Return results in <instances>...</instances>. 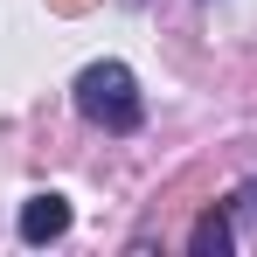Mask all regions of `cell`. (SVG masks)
Segmentation results:
<instances>
[{"mask_svg": "<svg viewBox=\"0 0 257 257\" xmlns=\"http://www.w3.org/2000/svg\"><path fill=\"white\" fill-rule=\"evenodd\" d=\"M70 97H77V111H84L90 125H104V132H139V118H146L139 77H132L118 56L84 63V70H77V84H70Z\"/></svg>", "mask_w": 257, "mask_h": 257, "instance_id": "6da1fadb", "label": "cell"}, {"mask_svg": "<svg viewBox=\"0 0 257 257\" xmlns=\"http://www.w3.org/2000/svg\"><path fill=\"white\" fill-rule=\"evenodd\" d=\"M63 236H70V202L63 195H28L21 202V243L42 250V243H63Z\"/></svg>", "mask_w": 257, "mask_h": 257, "instance_id": "7a4b0ae2", "label": "cell"}, {"mask_svg": "<svg viewBox=\"0 0 257 257\" xmlns=\"http://www.w3.org/2000/svg\"><path fill=\"white\" fill-rule=\"evenodd\" d=\"M188 250H195V257H229V250H236V236H229V215H222V209H209L202 222H195Z\"/></svg>", "mask_w": 257, "mask_h": 257, "instance_id": "3957f363", "label": "cell"}]
</instances>
